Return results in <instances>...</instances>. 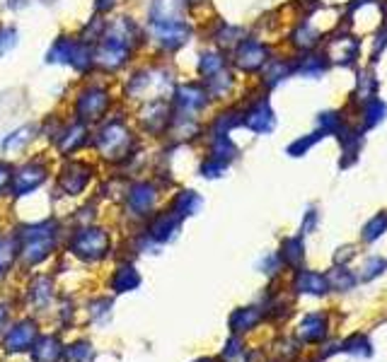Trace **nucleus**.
<instances>
[{
    "label": "nucleus",
    "instance_id": "nucleus-21",
    "mask_svg": "<svg viewBox=\"0 0 387 362\" xmlns=\"http://www.w3.org/2000/svg\"><path fill=\"white\" fill-rule=\"evenodd\" d=\"M111 285H114L116 293H126V290L139 288V285H141V275L136 273V268L124 266V268H119V271H116L114 280H111Z\"/></svg>",
    "mask_w": 387,
    "mask_h": 362
},
{
    "label": "nucleus",
    "instance_id": "nucleus-27",
    "mask_svg": "<svg viewBox=\"0 0 387 362\" xmlns=\"http://www.w3.org/2000/svg\"><path fill=\"white\" fill-rule=\"evenodd\" d=\"M32 297L37 299L39 304H44L51 297V280L49 278H39L37 283L32 285Z\"/></svg>",
    "mask_w": 387,
    "mask_h": 362
},
{
    "label": "nucleus",
    "instance_id": "nucleus-28",
    "mask_svg": "<svg viewBox=\"0 0 387 362\" xmlns=\"http://www.w3.org/2000/svg\"><path fill=\"white\" fill-rule=\"evenodd\" d=\"M17 34H15V29H3L0 32V54H5V51H10L15 44H17Z\"/></svg>",
    "mask_w": 387,
    "mask_h": 362
},
{
    "label": "nucleus",
    "instance_id": "nucleus-32",
    "mask_svg": "<svg viewBox=\"0 0 387 362\" xmlns=\"http://www.w3.org/2000/svg\"><path fill=\"white\" fill-rule=\"evenodd\" d=\"M5 317H8V312H5V307H0V326H3Z\"/></svg>",
    "mask_w": 387,
    "mask_h": 362
},
{
    "label": "nucleus",
    "instance_id": "nucleus-29",
    "mask_svg": "<svg viewBox=\"0 0 387 362\" xmlns=\"http://www.w3.org/2000/svg\"><path fill=\"white\" fill-rule=\"evenodd\" d=\"M10 179H13V167L0 162V191H5L10 186Z\"/></svg>",
    "mask_w": 387,
    "mask_h": 362
},
{
    "label": "nucleus",
    "instance_id": "nucleus-13",
    "mask_svg": "<svg viewBox=\"0 0 387 362\" xmlns=\"http://www.w3.org/2000/svg\"><path fill=\"white\" fill-rule=\"evenodd\" d=\"M148 232H150V237L155 239V242H170V239L180 232V215H177L175 211L162 213V215H157L155 220L150 222V229H148Z\"/></svg>",
    "mask_w": 387,
    "mask_h": 362
},
{
    "label": "nucleus",
    "instance_id": "nucleus-30",
    "mask_svg": "<svg viewBox=\"0 0 387 362\" xmlns=\"http://www.w3.org/2000/svg\"><path fill=\"white\" fill-rule=\"evenodd\" d=\"M114 3H116V0H97L95 8H97V13H106V10L114 8Z\"/></svg>",
    "mask_w": 387,
    "mask_h": 362
},
{
    "label": "nucleus",
    "instance_id": "nucleus-24",
    "mask_svg": "<svg viewBox=\"0 0 387 362\" xmlns=\"http://www.w3.org/2000/svg\"><path fill=\"white\" fill-rule=\"evenodd\" d=\"M32 135H34L32 126H22L19 131H15V133H10L8 138H5L3 147L5 150H19V147H24L29 140H32Z\"/></svg>",
    "mask_w": 387,
    "mask_h": 362
},
{
    "label": "nucleus",
    "instance_id": "nucleus-34",
    "mask_svg": "<svg viewBox=\"0 0 387 362\" xmlns=\"http://www.w3.org/2000/svg\"><path fill=\"white\" fill-rule=\"evenodd\" d=\"M198 362H211V360H198Z\"/></svg>",
    "mask_w": 387,
    "mask_h": 362
},
{
    "label": "nucleus",
    "instance_id": "nucleus-18",
    "mask_svg": "<svg viewBox=\"0 0 387 362\" xmlns=\"http://www.w3.org/2000/svg\"><path fill=\"white\" fill-rule=\"evenodd\" d=\"M61 358V343L54 336H47V338L37 340L32 345V360L34 362H56Z\"/></svg>",
    "mask_w": 387,
    "mask_h": 362
},
{
    "label": "nucleus",
    "instance_id": "nucleus-19",
    "mask_svg": "<svg viewBox=\"0 0 387 362\" xmlns=\"http://www.w3.org/2000/svg\"><path fill=\"white\" fill-rule=\"evenodd\" d=\"M244 124H247L252 131H257V133H267V131H271V126H274L271 109H269V106L262 101V104H257L252 111H249L247 119H244Z\"/></svg>",
    "mask_w": 387,
    "mask_h": 362
},
{
    "label": "nucleus",
    "instance_id": "nucleus-5",
    "mask_svg": "<svg viewBox=\"0 0 387 362\" xmlns=\"http://www.w3.org/2000/svg\"><path fill=\"white\" fill-rule=\"evenodd\" d=\"M170 83L172 78L167 70H145L129 83V94L141 99H160L165 94V88L170 90Z\"/></svg>",
    "mask_w": 387,
    "mask_h": 362
},
{
    "label": "nucleus",
    "instance_id": "nucleus-1",
    "mask_svg": "<svg viewBox=\"0 0 387 362\" xmlns=\"http://www.w3.org/2000/svg\"><path fill=\"white\" fill-rule=\"evenodd\" d=\"M136 42V27L131 19L121 17L116 19L111 27L104 29L102 34V44L95 54V60L106 70H116L129 60V54Z\"/></svg>",
    "mask_w": 387,
    "mask_h": 362
},
{
    "label": "nucleus",
    "instance_id": "nucleus-22",
    "mask_svg": "<svg viewBox=\"0 0 387 362\" xmlns=\"http://www.w3.org/2000/svg\"><path fill=\"white\" fill-rule=\"evenodd\" d=\"M201 208V198L194 191H182L180 196L175 198V213L177 215H194V213Z\"/></svg>",
    "mask_w": 387,
    "mask_h": 362
},
{
    "label": "nucleus",
    "instance_id": "nucleus-26",
    "mask_svg": "<svg viewBox=\"0 0 387 362\" xmlns=\"http://www.w3.org/2000/svg\"><path fill=\"white\" fill-rule=\"evenodd\" d=\"M68 362H93V348L88 343H75L73 348H68L65 353Z\"/></svg>",
    "mask_w": 387,
    "mask_h": 362
},
{
    "label": "nucleus",
    "instance_id": "nucleus-10",
    "mask_svg": "<svg viewBox=\"0 0 387 362\" xmlns=\"http://www.w3.org/2000/svg\"><path fill=\"white\" fill-rule=\"evenodd\" d=\"M90 181V167L80 165V162H70L68 167L61 174V188H63L68 196H78Z\"/></svg>",
    "mask_w": 387,
    "mask_h": 362
},
{
    "label": "nucleus",
    "instance_id": "nucleus-23",
    "mask_svg": "<svg viewBox=\"0 0 387 362\" xmlns=\"http://www.w3.org/2000/svg\"><path fill=\"white\" fill-rule=\"evenodd\" d=\"M17 242L10 237H0V273H5L13 266L15 256H17Z\"/></svg>",
    "mask_w": 387,
    "mask_h": 362
},
{
    "label": "nucleus",
    "instance_id": "nucleus-2",
    "mask_svg": "<svg viewBox=\"0 0 387 362\" xmlns=\"http://www.w3.org/2000/svg\"><path fill=\"white\" fill-rule=\"evenodd\" d=\"M56 225L54 222H42V225L27 227L19 237H22V258L24 263H39L42 258L49 256V252L54 249V237H56Z\"/></svg>",
    "mask_w": 387,
    "mask_h": 362
},
{
    "label": "nucleus",
    "instance_id": "nucleus-33",
    "mask_svg": "<svg viewBox=\"0 0 387 362\" xmlns=\"http://www.w3.org/2000/svg\"><path fill=\"white\" fill-rule=\"evenodd\" d=\"M184 3H201V0H184Z\"/></svg>",
    "mask_w": 387,
    "mask_h": 362
},
{
    "label": "nucleus",
    "instance_id": "nucleus-12",
    "mask_svg": "<svg viewBox=\"0 0 387 362\" xmlns=\"http://www.w3.org/2000/svg\"><path fill=\"white\" fill-rule=\"evenodd\" d=\"M175 99H177V106H180L182 116H191L194 111H198L206 104V90L198 88V85H184V88L177 90Z\"/></svg>",
    "mask_w": 387,
    "mask_h": 362
},
{
    "label": "nucleus",
    "instance_id": "nucleus-11",
    "mask_svg": "<svg viewBox=\"0 0 387 362\" xmlns=\"http://www.w3.org/2000/svg\"><path fill=\"white\" fill-rule=\"evenodd\" d=\"M34 340H37V326H34L32 321H22V324H17L8 334V338H5V348H8L10 353H19V350L32 348Z\"/></svg>",
    "mask_w": 387,
    "mask_h": 362
},
{
    "label": "nucleus",
    "instance_id": "nucleus-4",
    "mask_svg": "<svg viewBox=\"0 0 387 362\" xmlns=\"http://www.w3.org/2000/svg\"><path fill=\"white\" fill-rule=\"evenodd\" d=\"M131 142H134L131 131L126 129L124 124H119V121H111V124L104 126L102 133L97 135V147H100L102 155L109 157V160H121V157L129 155Z\"/></svg>",
    "mask_w": 387,
    "mask_h": 362
},
{
    "label": "nucleus",
    "instance_id": "nucleus-16",
    "mask_svg": "<svg viewBox=\"0 0 387 362\" xmlns=\"http://www.w3.org/2000/svg\"><path fill=\"white\" fill-rule=\"evenodd\" d=\"M267 60V49L257 42H244L237 51V65L244 70H254Z\"/></svg>",
    "mask_w": 387,
    "mask_h": 362
},
{
    "label": "nucleus",
    "instance_id": "nucleus-15",
    "mask_svg": "<svg viewBox=\"0 0 387 362\" xmlns=\"http://www.w3.org/2000/svg\"><path fill=\"white\" fill-rule=\"evenodd\" d=\"M152 203H155V188L150 186V183H134V186L129 188V206L134 213H139V215H143L152 208Z\"/></svg>",
    "mask_w": 387,
    "mask_h": 362
},
{
    "label": "nucleus",
    "instance_id": "nucleus-9",
    "mask_svg": "<svg viewBox=\"0 0 387 362\" xmlns=\"http://www.w3.org/2000/svg\"><path fill=\"white\" fill-rule=\"evenodd\" d=\"M106 106H109V94L100 88H90L78 97L75 111H78V116L83 121H95L104 114Z\"/></svg>",
    "mask_w": 387,
    "mask_h": 362
},
{
    "label": "nucleus",
    "instance_id": "nucleus-31",
    "mask_svg": "<svg viewBox=\"0 0 387 362\" xmlns=\"http://www.w3.org/2000/svg\"><path fill=\"white\" fill-rule=\"evenodd\" d=\"M27 3H29V0H8L10 8H24Z\"/></svg>",
    "mask_w": 387,
    "mask_h": 362
},
{
    "label": "nucleus",
    "instance_id": "nucleus-8",
    "mask_svg": "<svg viewBox=\"0 0 387 362\" xmlns=\"http://www.w3.org/2000/svg\"><path fill=\"white\" fill-rule=\"evenodd\" d=\"M47 179V167L39 165V162H29L22 170L15 172V176L10 179V191L15 196H24V193H32L34 188H39Z\"/></svg>",
    "mask_w": 387,
    "mask_h": 362
},
{
    "label": "nucleus",
    "instance_id": "nucleus-3",
    "mask_svg": "<svg viewBox=\"0 0 387 362\" xmlns=\"http://www.w3.org/2000/svg\"><path fill=\"white\" fill-rule=\"evenodd\" d=\"M47 60L49 63H68L78 70H85L93 63V51H90V46L85 42H80V39L61 37L58 42L51 46Z\"/></svg>",
    "mask_w": 387,
    "mask_h": 362
},
{
    "label": "nucleus",
    "instance_id": "nucleus-17",
    "mask_svg": "<svg viewBox=\"0 0 387 362\" xmlns=\"http://www.w3.org/2000/svg\"><path fill=\"white\" fill-rule=\"evenodd\" d=\"M143 124L150 133H160V131L167 129V124H170V109H167L162 101H155V104L148 106V111L143 114Z\"/></svg>",
    "mask_w": 387,
    "mask_h": 362
},
{
    "label": "nucleus",
    "instance_id": "nucleus-7",
    "mask_svg": "<svg viewBox=\"0 0 387 362\" xmlns=\"http://www.w3.org/2000/svg\"><path fill=\"white\" fill-rule=\"evenodd\" d=\"M189 24L180 22H162V24H152V37L155 42L162 46L165 51H177L180 46H184L189 42Z\"/></svg>",
    "mask_w": 387,
    "mask_h": 362
},
{
    "label": "nucleus",
    "instance_id": "nucleus-6",
    "mask_svg": "<svg viewBox=\"0 0 387 362\" xmlns=\"http://www.w3.org/2000/svg\"><path fill=\"white\" fill-rule=\"evenodd\" d=\"M106 249H109V237H106L104 229L88 227L73 237L75 256L85 258V261H97V258H102L106 254Z\"/></svg>",
    "mask_w": 387,
    "mask_h": 362
},
{
    "label": "nucleus",
    "instance_id": "nucleus-14",
    "mask_svg": "<svg viewBox=\"0 0 387 362\" xmlns=\"http://www.w3.org/2000/svg\"><path fill=\"white\" fill-rule=\"evenodd\" d=\"M182 8H184V0H155L150 8L152 24L162 22H180Z\"/></svg>",
    "mask_w": 387,
    "mask_h": 362
},
{
    "label": "nucleus",
    "instance_id": "nucleus-25",
    "mask_svg": "<svg viewBox=\"0 0 387 362\" xmlns=\"http://www.w3.org/2000/svg\"><path fill=\"white\" fill-rule=\"evenodd\" d=\"M221 68H223V58L218 54H203L201 56V63H198V70H201V75L211 78V75L221 73Z\"/></svg>",
    "mask_w": 387,
    "mask_h": 362
},
{
    "label": "nucleus",
    "instance_id": "nucleus-20",
    "mask_svg": "<svg viewBox=\"0 0 387 362\" xmlns=\"http://www.w3.org/2000/svg\"><path fill=\"white\" fill-rule=\"evenodd\" d=\"M61 138V152H75L80 145H85V140H88V131H85L83 124H75L70 126L68 131H63V135Z\"/></svg>",
    "mask_w": 387,
    "mask_h": 362
}]
</instances>
